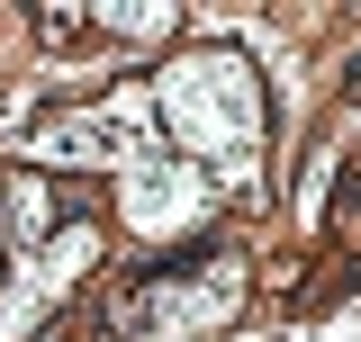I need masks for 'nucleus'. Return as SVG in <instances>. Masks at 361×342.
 <instances>
[{
	"label": "nucleus",
	"mask_w": 361,
	"mask_h": 342,
	"mask_svg": "<svg viewBox=\"0 0 361 342\" xmlns=\"http://www.w3.org/2000/svg\"><path fill=\"white\" fill-rule=\"evenodd\" d=\"M154 135L172 144V163L217 171L226 189H244L262 171V72L235 45H190L154 72Z\"/></svg>",
	"instance_id": "nucleus-1"
},
{
	"label": "nucleus",
	"mask_w": 361,
	"mask_h": 342,
	"mask_svg": "<svg viewBox=\"0 0 361 342\" xmlns=\"http://www.w3.org/2000/svg\"><path fill=\"white\" fill-rule=\"evenodd\" d=\"M208 208H217V180H199L172 153H135L118 171V216H127L135 243H180V234H199Z\"/></svg>",
	"instance_id": "nucleus-2"
}]
</instances>
